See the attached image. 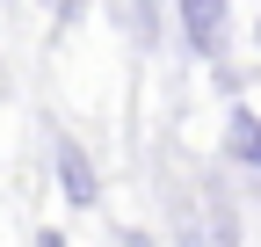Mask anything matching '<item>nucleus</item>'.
I'll return each mask as SVG.
<instances>
[{
  "mask_svg": "<svg viewBox=\"0 0 261 247\" xmlns=\"http://www.w3.org/2000/svg\"><path fill=\"white\" fill-rule=\"evenodd\" d=\"M174 15H181V44L196 58H218L225 51V22H232L225 0H174Z\"/></svg>",
  "mask_w": 261,
  "mask_h": 247,
  "instance_id": "nucleus-1",
  "label": "nucleus"
},
{
  "mask_svg": "<svg viewBox=\"0 0 261 247\" xmlns=\"http://www.w3.org/2000/svg\"><path fill=\"white\" fill-rule=\"evenodd\" d=\"M58 189H65V204H94L102 196V182H94V167H87V153L73 145V138H58Z\"/></svg>",
  "mask_w": 261,
  "mask_h": 247,
  "instance_id": "nucleus-2",
  "label": "nucleus"
},
{
  "mask_svg": "<svg viewBox=\"0 0 261 247\" xmlns=\"http://www.w3.org/2000/svg\"><path fill=\"white\" fill-rule=\"evenodd\" d=\"M225 145H232L240 167L261 175V116H254V109H232V116H225Z\"/></svg>",
  "mask_w": 261,
  "mask_h": 247,
  "instance_id": "nucleus-3",
  "label": "nucleus"
},
{
  "mask_svg": "<svg viewBox=\"0 0 261 247\" xmlns=\"http://www.w3.org/2000/svg\"><path fill=\"white\" fill-rule=\"evenodd\" d=\"M44 8H51V15H65V22H73V15L87 8V0H44Z\"/></svg>",
  "mask_w": 261,
  "mask_h": 247,
  "instance_id": "nucleus-4",
  "label": "nucleus"
},
{
  "mask_svg": "<svg viewBox=\"0 0 261 247\" xmlns=\"http://www.w3.org/2000/svg\"><path fill=\"white\" fill-rule=\"evenodd\" d=\"M116 247H152V240H145V233H123V240H116Z\"/></svg>",
  "mask_w": 261,
  "mask_h": 247,
  "instance_id": "nucleus-5",
  "label": "nucleus"
},
{
  "mask_svg": "<svg viewBox=\"0 0 261 247\" xmlns=\"http://www.w3.org/2000/svg\"><path fill=\"white\" fill-rule=\"evenodd\" d=\"M37 247H65V233H37Z\"/></svg>",
  "mask_w": 261,
  "mask_h": 247,
  "instance_id": "nucleus-6",
  "label": "nucleus"
},
{
  "mask_svg": "<svg viewBox=\"0 0 261 247\" xmlns=\"http://www.w3.org/2000/svg\"><path fill=\"white\" fill-rule=\"evenodd\" d=\"M254 44H261V22H254Z\"/></svg>",
  "mask_w": 261,
  "mask_h": 247,
  "instance_id": "nucleus-7",
  "label": "nucleus"
}]
</instances>
